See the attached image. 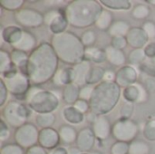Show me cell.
<instances>
[{"label": "cell", "mask_w": 155, "mask_h": 154, "mask_svg": "<svg viewBox=\"0 0 155 154\" xmlns=\"http://www.w3.org/2000/svg\"><path fill=\"white\" fill-rule=\"evenodd\" d=\"M58 133L60 136L61 143L65 145H72L75 143L78 132L71 124H64L58 129Z\"/></svg>", "instance_id": "23"}, {"label": "cell", "mask_w": 155, "mask_h": 154, "mask_svg": "<svg viewBox=\"0 0 155 154\" xmlns=\"http://www.w3.org/2000/svg\"><path fill=\"white\" fill-rule=\"evenodd\" d=\"M10 135H11V132H10L8 124L3 119H1L0 120V141L2 143L6 142L10 138Z\"/></svg>", "instance_id": "46"}, {"label": "cell", "mask_w": 155, "mask_h": 154, "mask_svg": "<svg viewBox=\"0 0 155 154\" xmlns=\"http://www.w3.org/2000/svg\"><path fill=\"white\" fill-rule=\"evenodd\" d=\"M63 118L72 125H77L84 121V114L78 111L74 105L66 106L63 110Z\"/></svg>", "instance_id": "25"}, {"label": "cell", "mask_w": 155, "mask_h": 154, "mask_svg": "<svg viewBox=\"0 0 155 154\" xmlns=\"http://www.w3.org/2000/svg\"><path fill=\"white\" fill-rule=\"evenodd\" d=\"M38 137L39 130L31 123H26L21 127L15 129L14 133L15 143L25 150L36 145L38 143Z\"/></svg>", "instance_id": "9"}, {"label": "cell", "mask_w": 155, "mask_h": 154, "mask_svg": "<svg viewBox=\"0 0 155 154\" xmlns=\"http://www.w3.org/2000/svg\"><path fill=\"white\" fill-rule=\"evenodd\" d=\"M60 143L61 140L58 131H56L53 127L39 130L38 144L44 149L52 151L59 147Z\"/></svg>", "instance_id": "13"}, {"label": "cell", "mask_w": 155, "mask_h": 154, "mask_svg": "<svg viewBox=\"0 0 155 154\" xmlns=\"http://www.w3.org/2000/svg\"><path fill=\"white\" fill-rule=\"evenodd\" d=\"M48 154H68V152H67V149H65L64 147L59 146V147L50 151Z\"/></svg>", "instance_id": "55"}, {"label": "cell", "mask_w": 155, "mask_h": 154, "mask_svg": "<svg viewBox=\"0 0 155 154\" xmlns=\"http://www.w3.org/2000/svg\"><path fill=\"white\" fill-rule=\"evenodd\" d=\"M58 59L68 65H75L84 60L85 47L80 37L71 31L53 34L50 43Z\"/></svg>", "instance_id": "2"}, {"label": "cell", "mask_w": 155, "mask_h": 154, "mask_svg": "<svg viewBox=\"0 0 155 154\" xmlns=\"http://www.w3.org/2000/svg\"><path fill=\"white\" fill-rule=\"evenodd\" d=\"M92 67L90 62L84 60L81 63L73 66L74 72V83L80 87L85 84V78Z\"/></svg>", "instance_id": "22"}, {"label": "cell", "mask_w": 155, "mask_h": 154, "mask_svg": "<svg viewBox=\"0 0 155 154\" xmlns=\"http://www.w3.org/2000/svg\"><path fill=\"white\" fill-rule=\"evenodd\" d=\"M143 85L145 87L147 92L151 93H155V78L147 76L143 83Z\"/></svg>", "instance_id": "50"}, {"label": "cell", "mask_w": 155, "mask_h": 154, "mask_svg": "<svg viewBox=\"0 0 155 154\" xmlns=\"http://www.w3.org/2000/svg\"><path fill=\"white\" fill-rule=\"evenodd\" d=\"M138 84H139V88H140V98H139V101L137 102V103L142 104V103H144L148 101L150 93L147 92V90L143 85V84L138 83Z\"/></svg>", "instance_id": "51"}, {"label": "cell", "mask_w": 155, "mask_h": 154, "mask_svg": "<svg viewBox=\"0 0 155 154\" xmlns=\"http://www.w3.org/2000/svg\"><path fill=\"white\" fill-rule=\"evenodd\" d=\"M59 59L48 42H43L29 54L26 75L35 86H41L52 81L58 70Z\"/></svg>", "instance_id": "1"}, {"label": "cell", "mask_w": 155, "mask_h": 154, "mask_svg": "<svg viewBox=\"0 0 155 154\" xmlns=\"http://www.w3.org/2000/svg\"><path fill=\"white\" fill-rule=\"evenodd\" d=\"M131 28L132 27L127 21L123 19H118L113 23V25H111V27L107 32L112 38L116 36H126Z\"/></svg>", "instance_id": "27"}, {"label": "cell", "mask_w": 155, "mask_h": 154, "mask_svg": "<svg viewBox=\"0 0 155 154\" xmlns=\"http://www.w3.org/2000/svg\"><path fill=\"white\" fill-rule=\"evenodd\" d=\"M60 104V98L53 91L32 87L26 96V105L37 114L54 113Z\"/></svg>", "instance_id": "5"}, {"label": "cell", "mask_w": 155, "mask_h": 154, "mask_svg": "<svg viewBox=\"0 0 155 154\" xmlns=\"http://www.w3.org/2000/svg\"><path fill=\"white\" fill-rule=\"evenodd\" d=\"M68 154H81L82 152L75 146V147H70L69 149H67Z\"/></svg>", "instance_id": "56"}, {"label": "cell", "mask_w": 155, "mask_h": 154, "mask_svg": "<svg viewBox=\"0 0 155 154\" xmlns=\"http://www.w3.org/2000/svg\"><path fill=\"white\" fill-rule=\"evenodd\" d=\"M13 64L23 74H26V68L29 59V54L20 50L13 49L10 53Z\"/></svg>", "instance_id": "24"}, {"label": "cell", "mask_w": 155, "mask_h": 154, "mask_svg": "<svg viewBox=\"0 0 155 154\" xmlns=\"http://www.w3.org/2000/svg\"><path fill=\"white\" fill-rule=\"evenodd\" d=\"M15 66L12 63L10 54L5 50L1 49L0 50V74L2 75L9 72Z\"/></svg>", "instance_id": "36"}, {"label": "cell", "mask_w": 155, "mask_h": 154, "mask_svg": "<svg viewBox=\"0 0 155 154\" xmlns=\"http://www.w3.org/2000/svg\"><path fill=\"white\" fill-rule=\"evenodd\" d=\"M56 116L54 113H41L35 116V123L41 129L52 128L55 123Z\"/></svg>", "instance_id": "32"}, {"label": "cell", "mask_w": 155, "mask_h": 154, "mask_svg": "<svg viewBox=\"0 0 155 154\" xmlns=\"http://www.w3.org/2000/svg\"><path fill=\"white\" fill-rule=\"evenodd\" d=\"M1 79L4 81L9 93L15 96L17 101H26L27 93L32 88V84L26 74L18 71L11 76Z\"/></svg>", "instance_id": "8"}, {"label": "cell", "mask_w": 155, "mask_h": 154, "mask_svg": "<svg viewBox=\"0 0 155 154\" xmlns=\"http://www.w3.org/2000/svg\"><path fill=\"white\" fill-rule=\"evenodd\" d=\"M138 68L141 70V72H143L147 76L155 78V65L153 61H147L146 60Z\"/></svg>", "instance_id": "42"}, {"label": "cell", "mask_w": 155, "mask_h": 154, "mask_svg": "<svg viewBox=\"0 0 155 154\" xmlns=\"http://www.w3.org/2000/svg\"><path fill=\"white\" fill-rule=\"evenodd\" d=\"M151 146L149 143L141 139H135L129 145L128 154H150Z\"/></svg>", "instance_id": "30"}, {"label": "cell", "mask_w": 155, "mask_h": 154, "mask_svg": "<svg viewBox=\"0 0 155 154\" xmlns=\"http://www.w3.org/2000/svg\"><path fill=\"white\" fill-rule=\"evenodd\" d=\"M83 44L84 45V47H91V46H94V44L96 42V39H97V36H96V34L94 30H91V29H88L86 31H84L81 37H80Z\"/></svg>", "instance_id": "39"}, {"label": "cell", "mask_w": 155, "mask_h": 154, "mask_svg": "<svg viewBox=\"0 0 155 154\" xmlns=\"http://www.w3.org/2000/svg\"><path fill=\"white\" fill-rule=\"evenodd\" d=\"M23 31L24 29L16 25H8V26L3 27L1 31L2 39L12 46L20 40Z\"/></svg>", "instance_id": "20"}, {"label": "cell", "mask_w": 155, "mask_h": 154, "mask_svg": "<svg viewBox=\"0 0 155 154\" xmlns=\"http://www.w3.org/2000/svg\"><path fill=\"white\" fill-rule=\"evenodd\" d=\"M15 22L24 28H38L45 25L44 14L36 9L23 7L15 13Z\"/></svg>", "instance_id": "10"}, {"label": "cell", "mask_w": 155, "mask_h": 154, "mask_svg": "<svg viewBox=\"0 0 155 154\" xmlns=\"http://www.w3.org/2000/svg\"><path fill=\"white\" fill-rule=\"evenodd\" d=\"M89 154H103L102 152H98V151H94V152H89Z\"/></svg>", "instance_id": "58"}, {"label": "cell", "mask_w": 155, "mask_h": 154, "mask_svg": "<svg viewBox=\"0 0 155 154\" xmlns=\"http://www.w3.org/2000/svg\"><path fill=\"white\" fill-rule=\"evenodd\" d=\"M111 45L114 46L116 49L124 50L128 45V43H127V40H126L125 36H116V37L112 38Z\"/></svg>", "instance_id": "47"}, {"label": "cell", "mask_w": 155, "mask_h": 154, "mask_svg": "<svg viewBox=\"0 0 155 154\" xmlns=\"http://www.w3.org/2000/svg\"><path fill=\"white\" fill-rule=\"evenodd\" d=\"M74 106L78 110L80 111L82 113H87L88 112H90V104H89V102L88 101H84V100H81L79 99L74 104Z\"/></svg>", "instance_id": "49"}, {"label": "cell", "mask_w": 155, "mask_h": 154, "mask_svg": "<svg viewBox=\"0 0 155 154\" xmlns=\"http://www.w3.org/2000/svg\"><path fill=\"white\" fill-rule=\"evenodd\" d=\"M100 3L112 10H130L133 5L129 0H102Z\"/></svg>", "instance_id": "33"}, {"label": "cell", "mask_w": 155, "mask_h": 154, "mask_svg": "<svg viewBox=\"0 0 155 154\" xmlns=\"http://www.w3.org/2000/svg\"><path fill=\"white\" fill-rule=\"evenodd\" d=\"M144 50V53H145V55L147 58L153 60L155 58V42H151V43H148L145 47L143 48Z\"/></svg>", "instance_id": "52"}, {"label": "cell", "mask_w": 155, "mask_h": 154, "mask_svg": "<svg viewBox=\"0 0 155 154\" xmlns=\"http://www.w3.org/2000/svg\"><path fill=\"white\" fill-rule=\"evenodd\" d=\"M142 28L144 30L146 34L148 35L149 39H155V22L152 20H145L143 25Z\"/></svg>", "instance_id": "45"}, {"label": "cell", "mask_w": 155, "mask_h": 154, "mask_svg": "<svg viewBox=\"0 0 155 154\" xmlns=\"http://www.w3.org/2000/svg\"><path fill=\"white\" fill-rule=\"evenodd\" d=\"M134 112V104L132 103L125 102L120 109V116L121 118L131 119Z\"/></svg>", "instance_id": "43"}, {"label": "cell", "mask_w": 155, "mask_h": 154, "mask_svg": "<svg viewBox=\"0 0 155 154\" xmlns=\"http://www.w3.org/2000/svg\"><path fill=\"white\" fill-rule=\"evenodd\" d=\"M94 86L89 85V84H84L80 87V93H79V99L84 100V101H90L93 92H94Z\"/></svg>", "instance_id": "44"}, {"label": "cell", "mask_w": 155, "mask_h": 154, "mask_svg": "<svg viewBox=\"0 0 155 154\" xmlns=\"http://www.w3.org/2000/svg\"><path fill=\"white\" fill-rule=\"evenodd\" d=\"M24 5V0H0V6L3 9L15 13L22 9Z\"/></svg>", "instance_id": "37"}, {"label": "cell", "mask_w": 155, "mask_h": 154, "mask_svg": "<svg viewBox=\"0 0 155 154\" xmlns=\"http://www.w3.org/2000/svg\"><path fill=\"white\" fill-rule=\"evenodd\" d=\"M52 83L58 87H64L69 84L74 83V72L73 66L58 69L52 79Z\"/></svg>", "instance_id": "18"}, {"label": "cell", "mask_w": 155, "mask_h": 154, "mask_svg": "<svg viewBox=\"0 0 155 154\" xmlns=\"http://www.w3.org/2000/svg\"><path fill=\"white\" fill-rule=\"evenodd\" d=\"M112 127L109 119L106 115L96 116L95 120L92 123V130L96 137V140L104 142L112 135Z\"/></svg>", "instance_id": "14"}, {"label": "cell", "mask_w": 155, "mask_h": 154, "mask_svg": "<svg viewBox=\"0 0 155 154\" xmlns=\"http://www.w3.org/2000/svg\"><path fill=\"white\" fill-rule=\"evenodd\" d=\"M47 151L41 147L39 144H36L27 150H25V154H48Z\"/></svg>", "instance_id": "53"}, {"label": "cell", "mask_w": 155, "mask_h": 154, "mask_svg": "<svg viewBox=\"0 0 155 154\" xmlns=\"http://www.w3.org/2000/svg\"><path fill=\"white\" fill-rule=\"evenodd\" d=\"M122 95L125 102L137 103L140 98V88L138 83L124 88V91L122 92Z\"/></svg>", "instance_id": "31"}, {"label": "cell", "mask_w": 155, "mask_h": 154, "mask_svg": "<svg viewBox=\"0 0 155 154\" xmlns=\"http://www.w3.org/2000/svg\"><path fill=\"white\" fill-rule=\"evenodd\" d=\"M121 89L115 82L103 81L95 85L89 101L90 112L97 116L106 115L111 113L121 99Z\"/></svg>", "instance_id": "4"}, {"label": "cell", "mask_w": 155, "mask_h": 154, "mask_svg": "<svg viewBox=\"0 0 155 154\" xmlns=\"http://www.w3.org/2000/svg\"><path fill=\"white\" fill-rule=\"evenodd\" d=\"M79 93L80 86L75 83H72L64 87L62 92V99L69 106L74 105L79 100Z\"/></svg>", "instance_id": "21"}, {"label": "cell", "mask_w": 155, "mask_h": 154, "mask_svg": "<svg viewBox=\"0 0 155 154\" xmlns=\"http://www.w3.org/2000/svg\"><path fill=\"white\" fill-rule=\"evenodd\" d=\"M153 64H154V65H155V58L154 59H153Z\"/></svg>", "instance_id": "60"}, {"label": "cell", "mask_w": 155, "mask_h": 154, "mask_svg": "<svg viewBox=\"0 0 155 154\" xmlns=\"http://www.w3.org/2000/svg\"><path fill=\"white\" fill-rule=\"evenodd\" d=\"M1 154H25V149H23L18 144L15 143H6L1 147Z\"/></svg>", "instance_id": "40"}, {"label": "cell", "mask_w": 155, "mask_h": 154, "mask_svg": "<svg viewBox=\"0 0 155 154\" xmlns=\"http://www.w3.org/2000/svg\"><path fill=\"white\" fill-rule=\"evenodd\" d=\"M36 47H37L36 37L27 30H24L20 40L16 44L12 45L13 49L20 50L27 54L32 53Z\"/></svg>", "instance_id": "17"}, {"label": "cell", "mask_w": 155, "mask_h": 154, "mask_svg": "<svg viewBox=\"0 0 155 154\" xmlns=\"http://www.w3.org/2000/svg\"><path fill=\"white\" fill-rule=\"evenodd\" d=\"M32 110L17 100L7 102L2 109V119L12 128H19L26 123Z\"/></svg>", "instance_id": "6"}, {"label": "cell", "mask_w": 155, "mask_h": 154, "mask_svg": "<svg viewBox=\"0 0 155 154\" xmlns=\"http://www.w3.org/2000/svg\"><path fill=\"white\" fill-rule=\"evenodd\" d=\"M84 60L95 64H102L106 61L105 51L104 49L99 48L97 46L86 47L84 53Z\"/></svg>", "instance_id": "26"}, {"label": "cell", "mask_w": 155, "mask_h": 154, "mask_svg": "<svg viewBox=\"0 0 155 154\" xmlns=\"http://www.w3.org/2000/svg\"><path fill=\"white\" fill-rule=\"evenodd\" d=\"M143 134L145 140L155 142V118H152L145 123L143 129Z\"/></svg>", "instance_id": "38"}, {"label": "cell", "mask_w": 155, "mask_h": 154, "mask_svg": "<svg viewBox=\"0 0 155 154\" xmlns=\"http://www.w3.org/2000/svg\"><path fill=\"white\" fill-rule=\"evenodd\" d=\"M104 73H105L104 68L98 65H93L85 78V84H89L93 86H94V84L95 85L99 84L104 81Z\"/></svg>", "instance_id": "28"}, {"label": "cell", "mask_w": 155, "mask_h": 154, "mask_svg": "<svg viewBox=\"0 0 155 154\" xmlns=\"http://www.w3.org/2000/svg\"><path fill=\"white\" fill-rule=\"evenodd\" d=\"M81 154H89V152H82Z\"/></svg>", "instance_id": "59"}, {"label": "cell", "mask_w": 155, "mask_h": 154, "mask_svg": "<svg viewBox=\"0 0 155 154\" xmlns=\"http://www.w3.org/2000/svg\"><path fill=\"white\" fill-rule=\"evenodd\" d=\"M96 143V137L92 128L84 127L78 132L75 146L82 152H91Z\"/></svg>", "instance_id": "15"}, {"label": "cell", "mask_w": 155, "mask_h": 154, "mask_svg": "<svg viewBox=\"0 0 155 154\" xmlns=\"http://www.w3.org/2000/svg\"><path fill=\"white\" fill-rule=\"evenodd\" d=\"M8 90L2 79H0V105L5 106L8 97Z\"/></svg>", "instance_id": "48"}, {"label": "cell", "mask_w": 155, "mask_h": 154, "mask_svg": "<svg viewBox=\"0 0 155 154\" xmlns=\"http://www.w3.org/2000/svg\"><path fill=\"white\" fill-rule=\"evenodd\" d=\"M130 143L124 142H115L110 148L111 154H128Z\"/></svg>", "instance_id": "41"}, {"label": "cell", "mask_w": 155, "mask_h": 154, "mask_svg": "<svg viewBox=\"0 0 155 154\" xmlns=\"http://www.w3.org/2000/svg\"><path fill=\"white\" fill-rule=\"evenodd\" d=\"M114 22V15L112 12H110L108 9H104L95 23V26L99 30L108 31Z\"/></svg>", "instance_id": "29"}, {"label": "cell", "mask_w": 155, "mask_h": 154, "mask_svg": "<svg viewBox=\"0 0 155 154\" xmlns=\"http://www.w3.org/2000/svg\"><path fill=\"white\" fill-rule=\"evenodd\" d=\"M151 15V8L146 4H138L135 5L132 12L131 15L135 20H145Z\"/></svg>", "instance_id": "34"}, {"label": "cell", "mask_w": 155, "mask_h": 154, "mask_svg": "<svg viewBox=\"0 0 155 154\" xmlns=\"http://www.w3.org/2000/svg\"><path fill=\"white\" fill-rule=\"evenodd\" d=\"M45 25L53 34L66 32L69 25L65 12L63 9H50L44 14Z\"/></svg>", "instance_id": "11"}, {"label": "cell", "mask_w": 155, "mask_h": 154, "mask_svg": "<svg viewBox=\"0 0 155 154\" xmlns=\"http://www.w3.org/2000/svg\"><path fill=\"white\" fill-rule=\"evenodd\" d=\"M104 51L106 55V61L110 64L120 68L125 65L127 58L124 50L116 49L110 44L104 48Z\"/></svg>", "instance_id": "19"}, {"label": "cell", "mask_w": 155, "mask_h": 154, "mask_svg": "<svg viewBox=\"0 0 155 154\" xmlns=\"http://www.w3.org/2000/svg\"><path fill=\"white\" fill-rule=\"evenodd\" d=\"M104 81L114 82V81H115V73L113 72V71H111V70H105Z\"/></svg>", "instance_id": "54"}, {"label": "cell", "mask_w": 155, "mask_h": 154, "mask_svg": "<svg viewBox=\"0 0 155 154\" xmlns=\"http://www.w3.org/2000/svg\"><path fill=\"white\" fill-rule=\"evenodd\" d=\"M103 10L104 8L100 1L73 0L67 4L64 12L69 25L84 29L95 25Z\"/></svg>", "instance_id": "3"}, {"label": "cell", "mask_w": 155, "mask_h": 154, "mask_svg": "<svg viewBox=\"0 0 155 154\" xmlns=\"http://www.w3.org/2000/svg\"><path fill=\"white\" fill-rule=\"evenodd\" d=\"M146 55L144 53L143 48L142 49H133L132 51H130L129 55H128V62L131 64V65L133 66H140L142 64H143L146 61Z\"/></svg>", "instance_id": "35"}, {"label": "cell", "mask_w": 155, "mask_h": 154, "mask_svg": "<svg viewBox=\"0 0 155 154\" xmlns=\"http://www.w3.org/2000/svg\"><path fill=\"white\" fill-rule=\"evenodd\" d=\"M146 4H150V5H153V6H155V0H146L145 1Z\"/></svg>", "instance_id": "57"}, {"label": "cell", "mask_w": 155, "mask_h": 154, "mask_svg": "<svg viewBox=\"0 0 155 154\" xmlns=\"http://www.w3.org/2000/svg\"><path fill=\"white\" fill-rule=\"evenodd\" d=\"M138 72L136 67L131 64H125L124 66L119 68L115 73V83L121 88H126L137 83Z\"/></svg>", "instance_id": "12"}, {"label": "cell", "mask_w": 155, "mask_h": 154, "mask_svg": "<svg viewBox=\"0 0 155 154\" xmlns=\"http://www.w3.org/2000/svg\"><path fill=\"white\" fill-rule=\"evenodd\" d=\"M139 125L132 119L119 118L113 124L112 137L115 142H124L131 143L139 134Z\"/></svg>", "instance_id": "7"}, {"label": "cell", "mask_w": 155, "mask_h": 154, "mask_svg": "<svg viewBox=\"0 0 155 154\" xmlns=\"http://www.w3.org/2000/svg\"><path fill=\"white\" fill-rule=\"evenodd\" d=\"M125 37L128 45H130L133 49L144 48L149 41V37L142 26H133Z\"/></svg>", "instance_id": "16"}]
</instances>
